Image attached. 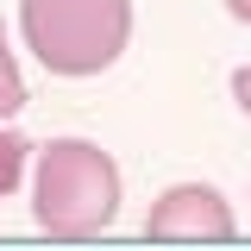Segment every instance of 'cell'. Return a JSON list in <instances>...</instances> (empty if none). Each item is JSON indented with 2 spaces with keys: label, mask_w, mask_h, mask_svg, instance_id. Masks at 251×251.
Masks as SVG:
<instances>
[{
  "label": "cell",
  "mask_w": 251,
  "mask_h": 251,
  "mask_svg": "<svg viewBox=\"0 0 251 251\" xmlns=\"http://www.w3.org/2000/svg\"><path fill=\"white\" fill-rule=\"evenodd\" d=\"M19 31L50 75H100L132 38V0H19Z\"/></svg>",
  "instance_id": "7a4b0ae2"
},
{
  "label": "cell",
  "mask_w": 251,
  "mask_h": 251,
  "mask_svg": "<svg viewBox=\"0 0 251 251\" xmlns=\"http://www.w3.org/2000/svg\"><path fill=\"white\" fill-rule=\"evenodd\" d=\"M239 232V220H232V201L220 195L214 182H176L163 188L151 201V214H145V239L151 245H226Z\"/></svg>",
  "instance_id": "3957f363"
},
{
  "label": "cell",
  "mask_w": 251,
  "mask_h": 251,
  "mask_svg": "<svg viewBox=\"0 0 251 251\" xmlns=\"http://www.w3.org/2000/svg\"><path fill=\"white\" fill-rule=\"evenodd\" d=\"M226 13H232L239 25H251V0H226Z\"/></svg>",
  "instance_id": "52a82bcc"
},
{
  "label": "cell",
  "mask_w": 251,
  "mask_h": 251,
  "mask_svg": "<svg viewBox=\"0 0 251 251\" xmlns=\"http://www.w3.org/2000/svg\"><path fill=\"white\" fill-rule=\"evenodd\" d=\"M25 157H31V145L19 138V132H0V195H13V188H19Z\"/></svg>",
  "instance_id": "5b68a950"
},
{
  "label": "cell",
  "mask_w": 251,
  "mask_h": 251,
  "mask_svg": "<svg viewBox=\"0 0 251 251\" xmlns=\"http://www.w3.org/2000/svg\"><path fill=\"white\" fill-rule=\"evenodd\" d=\"M19 107H25V75H19V63L6 50V25H0V120L19 113Z\"/></svg>",
  "instance_id": "277c9868"
},
{
  "label": "cell",
  "mask_w": 251,
  "mask_h": 251,
  "mask_svg": "<svg viewBox=\"0 0 251 251\" xmlns=\"http://www.w3.org/2000/svg\"><path fill=\"white\" fill-rule=\"evenodd\" d=\"M232 100L245 107V120H251V63H245V69H232Z\"/></svg>",
  "instance_id": "8992f818"
},
{
  "label": "cell",
  "mask_w": 251,
  "mask_h": 251,
  "mask_svg": "<svg viewBox=\"0 0 251 251\" xmlns=\"http://www.w3.org/2000/svg\"><path fill=\"white\" fill-rule=\"evenodd\" d=\"M31 220L50 239H100L120 220V163L88 138H50L38 151Z\"/></svg>",
  "instance_id": "6da1fadb"
}]
</instances>
